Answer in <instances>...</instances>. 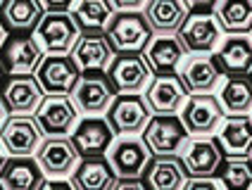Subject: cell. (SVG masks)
I'll use <instances>...</instances> for the list:
<instances>
[{
  "instance_id": "cell-6",
  "label": "cell",
  "mask_w": 252,
  "mask_h": 190,
  "mask_svg": "<svg viewBox=\"0 0 252 190\" xmlns=\"http://www.w3.org/2000/svg\"><path fill=\"white\" fill-rule=\"evenodd\" d=\"M150 119H153V109L140 93L117 95L112 107L107 109V122L119 138L143 133Z\"/></svg>"
},
{
  "instance_id": "cell-22",
  "label": "cell",
  "mask_w": 252,
  "mask_h": 190,
  "mask_svg": "<svg viewBox=\"0 0 252 190\" xmlns=\"http://www.w3.org/2000/svg\"><path fill=\"white\" fill-rule=\"evenodd\" d=\"M71 57L81 71H107L117 53L107 41L105 31H88L79 38L76 48L71 50Z\"/></svg>"
},
{
  "instance_id": "cell-13",
  "label": "cell",
  "mask_w": 252,
  "mask_h": 190,
  "mask_svg": "<svg viewBox=\"0 0 252 190\" xmlns=\"http://www.w3.org/2000/svg\"><path fill=\"white\" fill-rule=\"evenodd\" d=\"M43 93L48 95H71L81 79V69L71 55H48L36 71Z\"/></svg>"
},
{
  "instance_id": "cell-14",
  "label": "cell",
  "mask_w": 252,
  "mask_h": 190,
  "mask_svg": "<svg viewBox=\"0 0 252 190\" xmlns=\"http://www.w3.org/2000/svg\"><path fill=\"white\" fill-rule=\"evenodd\" d=\"M221 33L224 29L217 14H190L176 36L186 45L188 55H212L221 45Z\"/></svg>"
},
{
  "instance_id": "cell-40",
  "label": "cell",
  "mask_w": 252,
  "mask_h": 190,
  "mask_svg": "<svg viewBox=\"0 0 252 190\" xmlns=\"http://www.w3.org/2000/svg\"><path fill=\"white\" fill-rule=\"evenodd\" d=\"M5 114H7V109H5V105L0 102V128H2V124H5Z\"/></svg>"
},
{
  "instance_id": "cell-7",
  "label": "cell",
  "mask_w": 252,
  "mask_h": 190,
  "mask_svg": "<svg viewBox=\"0 0 252 190\" xmlns=\"http://www.w3.org/2000/svg\"><path fill=\"white\" fill-rule=\"evenodd\" d=\"M181 119L190 136L207 138L219 131L221 122L226 119V112L217 95L202 93V95H190L188 97L186 107L181 109Z\"/></svg>"
},
{
  "instance_id": "cell-41",
  "label": "cell",
  "mask_w": 252,
  "mask_h": 190,
  "mask_svg": "<svg viewBox=\"0 0 252 190\" xmlns=\"http://www.w3.org/2000/svg\"><path fill=\"white\" fill-rule=\"evenodd\" d=\"M5 76H7V71H5V67H2V64H0V91H2V86H5Z\"/></svg>"
},
{
  "instance_id": "cell-11",
  "label": "cell",
  "mask_w": 252,
  "mask_h": 190,
  "mask_svg": "<svg viewBox=\"0 0 252 190\" xmlns=\"http://www.w3.org/2000/svg\"><path fill=\"white\" fill-rule=\"evenodd\" d=\"M107 76L114 83L117 93H140L148 91V86L153 83L155 74L148 60L143 55L136 53H119L112 60V64L107 69Z\"/></svg>"
},
{
  "instance_id": "cell-35",
  "label": "cell",
  "mask_w": 252,
  "mask_h": 190,
  "mask_svg": "<svg viewBox=\"0 0 252 190\" xmlns=\"http://www.w3.org/2000/svg\"><path fill=\"white\" fill-rule=\"evenodd\" d=\"M148 0H112V5L117 7V12H138L145 7Z\"/></svg>"
},
{
  "instance_id": "cell-2",
  "label": "cell",
  "mask_w": 252,
  "mask_h": 190,
  "mask_svg": "<svg viewBox=\"0 0 252 190\" xmlns=\"http://www.w3.org/2000/svg\"><path fill=\"white\" fill-rule=\"evenodd\" d=\"M84 29L69 12H45L41 24L33 31V38L38 41L45 55H71L76 48Z\"/></svg>"
},
{
  "instance_id": "cell-26",
  "label": "cell",
  "mask_w": 252,
  "mask_h": 190,
  "mask_svg": "<svg viewBox=\"0 0 252 190\" xmlns=\"http://www.w3.org/2000/svg\"><path fill=\"white\" fill-rule=\"evenodd\" d=\"M69 181L74 190H114L119 176L107 157H84Z\"/></svg>"
},
{
  "instance_id": "cell-4",
  "label": "cell",
  "mask_w": 252,
  "mask_h": 190,
  "mask_svg": "<svg viewBox=\"0 0 252 190\" xmlns=\"http://www.w3.org/2000/svg\"><path fill=\"white\" fill-rule=\"evenodd\" d=\"M76 109L86 117H100L117 100V88L110 81L107 71H84L76 88L71 91Z\"/></svg>"
},
{
  "instance_id": "cell-45",
  "label": "cell",
  "mask_w": 252,
  "mask_h": 190,
  "mask_svg": "<svg viewBox=\"0 0 252 190\" xmlns=\"http://www.w3.org/2000/svg\"><path fill=\"white\" fill-rule=\"evenodd\" d=\"M250 159H252V157H250Z\"/></svg>"
},
{
  "instance_id": "cell-34",
  "label": "cell",
  "mask_w": 252,
  "mask_h": 190,
  "mask_svg": "<svg viewBox=\"0 0 252 190\" xmlns=\"http://www.w3.org/2000/svg\"><path fill=\"white\" fill-rule=\"evenodd\" d=\"M186 190H224L217 178H190Z\"/></svg>"
},
{
  "instance_id": "cell-30",
  "label": "cell",
  "mask_w": 252,
  "mask_h": 190,
  "mask_svg": "<svg viewBox=\"0 0 252 190\" xmlns=\"http://www.w3.org/2000/svg\"><path fill=\"white\" fill-rule=\"evenodd\" d=\"M214 14L228 36L252 33V0H221Z\"/></svg>"
},
{
  "instance_id": "cell-5",
  "label": "cell",
  "mask_w": 252,
  "mask_h": 190,
  "mask_svg": "<svg viewBox=\"0 0 252 190\" xmlns=\"http://www.w3.org/2000/svg\"><path fill=\"white\" fill-rule=\"evenodd\" d=\"M0 143L10 157H33L43 143V128L33 114H10L0 128Z\"/></svg>"
},
{
  "instance_id": "cell-42",
  "label": "cell",
  "mask_w": 252,
  "mask_h": 190,
  "mask_svg": "<svg viewBox=\"0 0 252 190\" xmlns=\"http://www.w3.org/2000/svg\"><path fill=\"white\" fill-rule=\"evenodd\" d=\"M5 162H7V159H5V152H2V143H0V171H2Z\"/></svg>"
},
{
  "instance_id": "cell-19",
  "label": "cell",
  "mask_w": 252,
  "mask_h": 190,
  "mask_svg": "<svg viewBox=\"0 0 252 190\" xmlns=\"http://www.w3.org/2000/svg\"><path fill=\"white\" fill-rule=\"evenodd\" d=\"M179 76L190 95H202L212 93L221 83L224 71L219 67V62L214 60V55H188Z\"/></svg>"
},
{
  "instance_id": "cell-8",
  "label": "cell",
  "mask_w": 252,
  "mask_h": 190,
  "mask_svg": "<svg viewBox=\"0 0 252 190\" xmlns=\"http://www.w3.org/2000/svg\"><path fill=\"white\" fill-rule=\"evenodd\" d=\"M107 159L119 178H143L153 162V152L143 138L124 136L114 140V145L107 152Z\"/></svg>"
},
{
  "instance_id": "cell-16",
  "label": "cell",
  "mask_w": 252,
  "mask_h": 190,
  "mask_svg": "<svg viewBox=\"0 0 252 190\" xmlns=\"http://www.w3.org/2000/svg\"><path fill=\"white\" fill-rule=\"evenodd\" d=\"M114 133L107 117H84L79 119L76 128L71 131V140L81 157H105L114 145Z\"/></svg>"
},
{
  "instance_id": "cell-32",
  "label": "cell",
  "mask_w": 252,
  "mask_h": 190,
  "mask_svg": "<svg viewBox=\"0 0 252 190\" xmlns=\"http://www.w3.org/2000/svg\"><path fill=\"white\" fill-rule=\"evenodd\" d=\"M217 181L224 190H252V159L250 157H226Z\"/></svg>"
},
{
  "instance_id": "cell-37",
  "label": "cell",
  "mask_w": 252,
  "mask_h": 190,
  "mask_svg": "<svg viewBox=\"0 0 252 190\" xmlns=\"http://www.w3.org/2000/svg\"><path fill=\"white\" fill-rule=\"evenodd\" d=\"M114 190H148V186L140 178H119V183L114 186Z\"/></svg>"
},
{
  "instance_id": "cell-31",
  "label": "cell",
  "mask_w": 252,
  "mask_h": 190,
  "mask_svg": "<svg viewBox=\"0 0 252 190\" xmlns=\"http://www.w3.org/2000/svg\"><path fill=\"white\" fill-rule=\"evenodd\" d=\"M71 14L86 33L105 31L107 24L112 22V17L117 14V7L112 5V0H76Z\"/></svg>"
},
{
  "instance_id": "cell-9",
  "label": "cell",
  "mask_w": 252,
  "mask_h": 190,
  "mask_svg": "<svg viewBox=\"0 0 252 190\" xmlns=\"http://www.w3.org/2000/svg\"><path fill=\"white\" fill-rule=\"evenodd\" d=\"M45 60V53L38 41L31 36H12L0 48V64L10 76H31Z\"/></svg>"
},
{
  "instance_id": "cell-44",
  "label": "cell",
  "mask_w": 252,
  "mask_h": 190,
  "mask_svg": "<svg viewBox=\"0 0 252 190\" xmlns=\"http://www.w3.org/2000/svg\"><path fill=\"white\" fill-rule=\"evenodd\" d=\"M0 190H2V186H0Z\"/></svg>"
},
{
  "instance_id": "cell-1",
  "label": "cell",
  "mask_w": 252,
  "mask_h": 190,
  "mask_svg": "<svg viewBox=\"0 0 252 190\" xmlns=\"http://www.w3.org/2000/svg\"><path fill=\"white\" fill-rule=\"evenodd\" d=\"M105 36L114 53H136L143 55L153 43L155 31L148 24L145 14L140 12H117L105 29Z\"/></svg>"
},
{
  "instance_id": "cell-33",
  "label": "cell",
  "mask_w": 252,
  "mask_h": 190,
  "mask_svg": "<svg viewBox=\"0 0 252 190\" xmlns=\"http://www.w3.org/2000/svg\"><path fill=\"white\" fill-rule=\"evenodd\" d=\"M188 7H190V14H214L217 12V5L221 0H186Z\"/></svg>"
},
{
  "instance_id": "cell-20",
  "label": "cell",
  "mask_w": 252,
  "mask_h": 190,
  "mask_svg": "<svg viewBox=\"0 0 252 190\" xmlns=\"http://www.w3.org/2000/svg\"><path fill=\"white\" fill-rule=\"evenodd\" d=\"M143 14L153 27L155 36H176L190 17L186 0H148Z\"/></svg>"
},
{
  "instance_id": "cell-10",
  "label": "cell",
  "mask_w": 252,
  "mask_h": 190,
  "mask_svg": "<svg viewBox=\"0 0 252 190\" xmlns=\"http://www.w3.org/2000/svg\"><path fill=\"white\" fill-rule=\"evenodd\" d=\"M36 159L48 178H67L76 171L84 157L69 136H57L43 140L36 152Z\"/></svg>"
},
{
  "instance_id": "cell-43",
  "label": "cell",
  "mask_w": 252,
  "mask_h": 190,
  "mask_svg": "<svg viewBox=\"0 0 252 190\" xmlns=\"http://www.w3.org/2000/svg\"><path fill=\"white\" fill-rule=\"evenodd\" d=\"M2 5H5V0H0V7H2Z\"/></svg>"
},
{
  "instance_id": "cell-18",
  "label": "cell",
  "mask_w": 252,
  "mask_h": 190,
  "mask_svg": "<svg viewBox=\"0 0 252 190\" xmlns=\"http://www.w3.org/2000/svg\"><path fill=\"white\" fill-rule=\"evenodd\" d=\"M143 57L155 76H179L183 62L188 60V50L179 36H155Z\"/></svg>"
},
{
  "instance_id": "cell-24",
  "label": "cell",
  "mask_w": 252,
  "mask_h": 190,
  "mask_svg": "<svg viewBox=\"0 0 252 190\" xmlns=\"http://www.w3.org/2000/svg\"><path fill=\"white\" fill-rule=\"evenodd\" d=\"M188 171L181 157L169 155V157H153V162L148 166L143 183L148 190H186L188 186Z\"/></svg>"
},
{
  "instance_id": "cell-23",
  "label": "cell",
  "mask_w": 252,
  "mask_h": 190,
  "mask_svg": "<svg viewBox=\"0 0 252 190\" xmlns=\"http://www.w3.org/2000/svg\"><path fill=\"white\" fill-rule=\"evenodd\" d=\"M48 181L36 157H10L0 171L2 190H41Z\"/></svg>"
},
{
  "instance_id": "cell-46",
  "label": "cell",
  "mask_w": 252,
  "mask_h": 190,
  "mask_svg": "<svg viewBox=\"0 0 252 190\" xmlns=\"http://www.w3.org/2000/svg\"><path fill=\"white\" fill-rule=\"evenodd\" d=\"M250 76H252V74H250Z\"/></svg>"
},
{
  "instance_id": "cell-12",
  "label": "cell",
  "mask_w": 252,
  "mask_h": 190,
  "mask_svg": "<svg viewBox=\"0 0 252 190\" xmlns=\"http://www.w3.org/2000/svg\"><path fill=\"white\" fill-rule=\"evenodd\" d=\"M79 109L74 105L69 95H48L43 100L38 112L33 114L38 126L43 128L45 138H57V136H71V131L79 124Z\"/></svg>"
},
{
  "instance_id": "cell-3",
  "label": "cell",
  "mask_w": 252,
  "mask_h": 190,
  "mask_svg": "<svg viewBox=\"0 0 252 190\" xmlns=\"http://www.w3.org/2000/svg\"><path fill=\"white\" fill-rule=\"evenodd\" d=\"M143 140L150 148L153 157H169L179 155L186 148L190 133L179 114H153L150 124L143 131Z\"/></svg>"
},
{
  "instance_id": "cell-39",
  "label": "cell",
  "mask_w": 252,
  "mask_h": 190,
  "mask_svg": "<svg viewBox=\"0 0 252 190\" xmlns=\"http://www.w3.org/2000/svg\"><path fill=\"white\" fill-rule=\"evenodd\" d=\"M7 41V29L2 24V19H0V48H2V43Z\"/></svg>"
},
{
  "instance_id": "cell-36",
  "label": "cell",
  "mask_w": 252,
  "mask_h": 190,
  "mask_svg": "<svg viewBox=\"0 0 252 190\" xmlns=\"http://www.w3.org/2000/svg\"><path fill=\"white\" fill-rule=\"evenodd\" d=\"M76 0H41L45 12H69V7Z\"/></svg>"
},
{
  "instance_id": "cell-17",
  "label": "cell",
  "mask_w": 252,
  "mask_h": 190,
  "mask_svg": "<svg viewBox=\"0 0 252 190\" xmlns=\"http://www.w3.org/2000/svg\"><path fill=\"white\" fill-rule=\"evenodd\" d=\"M43 95L45 93L33 74L10 76L0 91V102L5 105L7 114H36L43 105Z\"/></svg>"
},
{
  "instance_id": "cell-21",
  "label": "cell",
  "mask_w": 252,
  "mask_h": 190,
  "mask_svg": "<svg viewBox=\"0 0 252 190\" xmlns=\"http://www.w3.org/2000/svg\"><path fill=\"white\" fill-rule=\"evenodd\" d=\"M188 88L183 86L181 76H155L145 91V102L153 114H179L188 102Z\"/></svg>"
},
{
  "instance_id": "cell-25",
  "label": "cell",
  "mask_w": 252,
  "mask_h": 190,
  "mask_svg": "<svg viewBox=\"0 0 252 190\" xmlns=\"http://www.w3.org/2000/svg\"><path fill=\"white\" fill-rule=\"evenodd\" d=\"M214 138L226 157H252V117H226Z\"/></svg>"
},
{
  "instance_id": "cell-29",
  "label": "cell",
  "mask_w": 252,
  "mask_h": 190,
  "mask_svg": "<svg viewBox=\"0 0 252 190\" xmlns=\"http://www.w3.org/2000/svg\"><path fill=\"white\" fill-rule=\"evenodd\" d=\"M217 97L224 107L226 117L248 114L252 109V76H226Z\"/></svg>"
},
{
  "instance_id": "cell-15",
  "label": "cell",
  "mask_w": 252,
  "mask_h": 190,
  "mask_svg": "<svg viewBox=\"0 0 252 190\" xmlns=\"http://www.w3.org/2000/svg\"><path fill=\"white\" fill-rule=\"evenodd\" d=\"M224 157L226 155L217 138H193L181 150V159L190 178H217Z\"/></svg>"
},
{
  "instance_id": "cell-38",
  "label": "cell",
  "mask_w": 252,
  "mask_h": 190,
  "mask_svg": "<svg viewBox=\"0 0 252 190\" xmlns=\"http://www.w3.org/2000/svg\"><path fill=\"white\" fill-rule=\"evenodd\" d=\"M41 190H74V186H71V181H62V178H48V181L43 183Z\"/></svg>"
},
{
  "instance_id": "cell-27",
  "label": "cell",
  "mask_w": 252,
  "mask_h": 190,
  "mask_svg": "<svg viewBox=\"0 0 252 190\" xmlns=\"http://www.w3.org/2000/svg\"><path fill=\"white\" fill-rule=\"evenodd\" d=\"M214 60L224 71V76H250L252 74V38L243 36H228L221 41Z\"/></svg>"
},
{
  "instance_id": "cell-28",
  "label": "cell",
  "mask_w": 252,
  "mask_h": 190,
  "mask_svg": "<svg viewBox=\"0 0 252 190\" xmlns=\"http://www.w3.org/2000/svg\"><path fill=\"white\" fill-rule=\"evenodd\" d=\"M45 17L41 0H5L0 7V19L7 31H36Z\"/></svg>"
}]
</instances>
